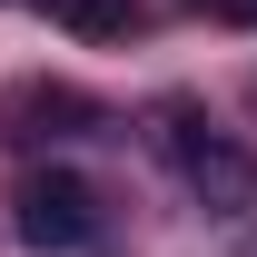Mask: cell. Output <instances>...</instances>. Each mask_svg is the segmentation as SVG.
Wrapping results in <instances>:
<instances>
[{"mask_svg":"<svg viewBox=\"0 0 257 257\" xmlns=\"http://www.w3.org/2000/svg\"><path fill=\"white\" fill-rule=\"evenodd\" d=\"M10 227L30 257H79V247H99V198L79 168H30L10 198Z\"/></svg>","mask_w":257,"mask_h":257,"instance_id":"1","label":"cell"},{"mask_svg":"<svg viewBox=\"0 0 257 257\" xmlns=\"http://www.w3.org/2000/svg\"><path fill=\"white\" fill-rule=\"evenodd\" d=\"M168 159H178V178L198 188V208H218V218L257 208V168H247V149H237L227 128H208L198 109H168Z\"/></svg>","mask_w":257,"mask_h":257,"instance_id":"2","label":"cell"},{"mask_svg":"<svg viewBox=\"0 0 257 257\" xmlns=\"http://www.w3.org/2000/svg\"><path fill=\"white\" fill-rule=\"evenodd\" d=\"M69 128H99V99H79L69 79H20L0 99V139H69Z\"/></svg>","mask_w":257,"mask_h":257,"instance_id":"3","label":"cell"},{"mask_svg":"<svg viewBox=\"0 0 257 257\" xmlns=\"http://www.w3.org/2000/svg\"><path fill=\"white\" fill-rule=\"evenodd\" d=\"M40 20H60V30H79V40H128L139 30V10L128 0H30Z\"/></svg>","mask_w":257,"mask_h":257,"instance_id":"4","label":"cell"},{"mask_svg":"<svg viewBox=\"0 0 257 257\" xmlns=\"http://www.w3.org/2000/svg\"><path fill=\"white\" fill-rule=\"evenodd\" d=\"M227 10H237V20H257V0H227Z\"/></svg>","mask_w":257,"mask_h":257,"instance_id":"5","label":"cell"}]
</instances>
